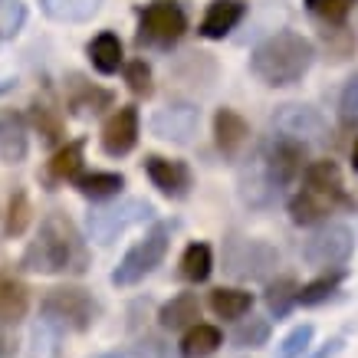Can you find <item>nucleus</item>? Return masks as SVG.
<instances>
[{
	"mask_svg": "<svg viewBox=\"0 0 358 358\" xmlns=\"http://www.w3.org/2000/svg\"><path fill=\"white\" fill-rule=\"evenodd\" d=\"M280 266V253L273 243L257 237H237L230 234L224 240V270L234 280L243 282H266L273 280V273Z\"/></svg>",
	"mask_w": 358,
	"mask_h": 358,
	"instance_id": "obj_3",
	"label": "nucleus"
},
{
	"mask_svg": "<svg viewBox=\"0 0 358 358\" xmlns=\"http://www.w3.org/2000/svg\"><path fill=\"white\" fill-rule=\"evenodd\" d=\"M30 306V289L13 276H0V329L17 326Z\"/></svg>",
	"mask_w": 358,
	"mask_h": 358,
	"instance_id": "obj_22",
	"label": "nucleus"
},
{
	"mask_svg": "<svg viewBox=\"0 0 358 358\" xmlns=\"http://www.w3.org/2000/svg\"><path fill=\"white\" fill-rule=\"evenodd\" d=\"M20 266L30 273H46V276L66 273V270L73 273L86 270V247H83L73 220L66 214H59V210L46 214L36 240H30V247L23 250Z\"/></svg>",
	"mask_w": 358,
	"mask_h": 358,
	"instance_id": "obj_2",
	"label": "nucleus"
},
{
	"mask_svg": "<svg viewBox=\"0 0 358 358\" xmlns=\"http://www.w3.org/2000/svg\"><path fill=\"white\" fill-rule=\"evenodd\" d=\"M336 210L332 201H326L322 194H315V191H299V194L289 197V220L299 224V227H315V224H322L329 220V214Z\"/></svg>",
	"mask_w": 358,
	"mask_h": 358,
	"instance_id": "obj_21",
	"label": "nucleus"
},
{
	"mask_svg": "<svg viewBox=\"0 0 358 358\" xmlns=\"http://www.w3.org/2000/svg\"><path fill=\"white\" fill-rule=\"evenodd\" d=\"M187 30V13L174 0H155L138 17V40L152 46H171L178 43Z\"/></svg>",
	"mask_w": 358,
	"mask_h": 358,
	"instance_id": "obj_9",
	"label": "nucleus"
},
{
	"mask_svg": "<svg viewBox=\"0 0 358 358\" xmlns=\"http://www.w3.org/2000/svg\"><path fill=\"white\" fill-rule=\"evenodd\" d=\"M326 43L332 46V59H348L352 46H355V36L345 27H336V30H326Z\"/></svg>",
	"mask_w": 358,
	"mask_h": 358,
	"instance_id": "obj_39",
	"label": "nucleus"
},
{
	"mask_svg": "<svg viewBox=\"0 0 358 358\" xmlns=\"http://www.w3.org/2000/svg\"><path fill=\"white\" fill-rule=\"evenodd\" d=\"M247 17V0H210L207 13L201 20V36L204 40H224L237 23Z\"/></svg>",
	"mask_w": 358,
	"mask_h": 358,
	"instance_id": "obj_17",
	"label": "nucleus"
},
{
	"mask_svg": "<svg viewBox=\"0 0 358 358\" xmlns=\"http://www.w3.org/2000/svg\"><path fill=\"white\" fill-rule=\"evenodd\" d=\"M27 122L20 112L0 109V162L3 164H20L27 158Z\"/></svg>",
	"mask_w": 358,
	"mask_h": 358,
	"instance_id": "obj_18",
	"label": "nucleus"
},
{
	"mask_svg": "<svg viewBox=\"0 0 358 358\" xmlns=\"http://www.w3.org/2000/svg\"><path fill=\"white\" fill-rule=\"evenodd\" d=\"M342 348H345V338H342V336H336V338H329L326 345L319 348V352H315L313 358H336L338 352H342Z\"/></svg>",
	"mask_w": 358,
	"mask_h": 358,
	"instance_id": "obj_40",
	"label": "nucleus"
},
{
	"mask_svg": "<svg viewBox=\"0 0 358 358\" xmlns=\"http://www.w3.org/2000/svg\"><path fill=\"white\" fill-rule=\"evenodd\" d=\"M86 53H89V59H92V66H96V73H102V76L119 73V66H122V40L112 30H102L99 36H92V43L86 46Z\"/></svg>",
	"mask_w": 358,
	"mask_h": 358,
	"instance_id": "obj_23",
	"label": "nucleus"
},
{
	"mask_svg": "<svg viewBox=\"0 0 358 358\" xmlns=\"http://www.w3.org/2000/svg\"><path fill=\"white\" fill-rule=\"evenodd\" d=\"M214 273V250L207 247L204 240H194L187 243V250L181 253V280L187 282H207Z\"/></svg>",
	"mask_w": 358,
	"mask_h": 358,
	"instance_id": "obj_26",
	"label": "nucleus"
},
{
	"mask_svg": "<svg viewBox=\"0 0 358 358\" xmlns=\"http://www.w3.org/2000/svg\"><path fill=\"white\" fill-rule=\"evenodd\" d=\"M296 293H299V282H296L293 276H276V280H270V286H266L263 303H266L270 315L282 319V315L296 306Z\"/></svg>",
	"mask_w": 358,
	"mask_h": 358,
	"instance_id": "obj_31",
	"label": "nucleus"
},
{
	"mask_svg": "<svg viewBox=\"0 0 358 358\" xmlns=\"http://www.w3.org/2000/svg\"><path fill=\"white\" fill-rule=\"evenodd\" d=\"M315 63V46L296 30H280L266 36L250 53V73L270 89H286L303 83Z\"/></svg>",
	"mask_w": 358,
	"mask_h": 358,
	"instance_id": "obj_1",
	"label": "nucleus"
},
{
	"mask_svg": "<svg viewBox=\"0 0 358 358\" xmlns=\"http://www.w3.org/2000/svg\"><path fill=\"white\" fill-rule=\"evenodd\" d=\"M257 155H260L263 171H266V178H270V185L276 191L289 187L306 168V145L289 138V135H282V131L263 141Z\"/></svg>",
	"mask_w": 358,
	"mask_h": 358,
	"instance_id": "obj_7",
	"label": "nucleus"
},
{
	"mask_svg": "<svg viewBox=\"0 0 358 358\" xmlns=\"http://www.w3.org/2000/svg\"><path fill=\"white\" fill-rule=\"evenodd\" d=\"M92 358H138L135 348H122V352H102V355H92Z\"/></svg>",
	"mask_w": 358,
	"mask_h": 358,
	"instance_id": "obj_41",
	"label": "nucleus"
},
{
	"mask_svg": "<svg viewBox=\"0 0 358 358\" xmlns=\"http://www.w3.org/2000/svg\"><path fill=\"white\" fill-rule=\"evenodd\" d=\"M155 207L141 197H125L119 204H102V207H92L86 214V234L89 240H96L102 247H109L112 240H119L125 230H131L135 224H145L152 220Z\"/></svg>",
	"mask_w": 358,
	"mask_h": 358,
	"instance_id": "obj_5",
	"label": "nucleus"
},
{
	"mask_svg": "<svg viewBox=\"0 0 358 358\" xmlns=\"http://www.w3.org/2000/svg\"><path fill=\"white\" fill-rule=\"evenodd\" d=\"M352 171H358V138H355V145H352Z\"/></svg>",
	"mask_w": 358,
	"mask_h": 358,
	"instance_id": "obj_43",
	"label": "nucleus"
},
{
	"mask_svg": "<svg viewBox=\"0 0 358 358\" xmlns=\"http://www.w3.org/2000/svg\"><path fill=\"white\" fill-rule=\"evenodd\" d=\"M40 313L50 326L56 329H73V332H86L96 322V299L79 289V286H56L43 296Z\"/></svg>",
	"mask_w": 358,
	"mask_h": 358,
	"instance_id": "obj_6",
	"label": "nucleus"
},
{
	"mask_svg": "<svg viewBox=\"0 0 358 358\" xmlns=\"http://www.w3.org/2000/svg\"><path fill=\"white\" fill-rule=\"evenodd\" d=\"M125 83H129V89L135 92V96H152L155 86H152V66L145 63V59H131L129 66H125Z\"/></svg>",
	"mask_w": 358,
	"mask_h": 358,
	"instance_id": "obj_38",
	"label": "nucleus"
},
{
	"mask_svg": "<svg viewBox=\"0 0 358 358\" xmlns=\"http://www.w3.org/2000/svg\"><path fill=\"white\" fill-rule=\"evenodd\" d=\"M214 141L224 158H237L250 141V125L237 109H217L214 112Z\"/></svg>",
	"mask_w": 358,
	"mask_h": 358,
	"instance_id": "obj_16",
	"label": "nucleus"
},
{
	"mask_svg": "<svg viewBox=\"0 0 358 358\" xmlns=\"http://www.w3.org/2000/svg\"><path fill=\"white\" fill-rule=\"evenodd\" d=\"M237 185H240L243 204H250V207H270L273 201H276V194H280V191L270 185V178L263 171L260 155L257 152L243 162V168H240V174H237Z\"/></svg>",
	"mask_w": 358,
	"mask_h": 358,
	"instance_id": "obj_15",
	"label": "nucleus"
},
{
	"mask_svg": "<svg viewBox=\"0 0 358 358\" xmlns=\"http://www.w3.org/2000/svg\"><path fill=\"white\" fill-rule=\"evenodd\" d=\"M313 336H315V329L309 326V322L296 326L293 332L276 345V358H303L306 352H309V345H313Z\"/></svg>",
	"mask_w": 358,
	"mask_h": 358,
	"instance_id": "obj_36",
	"label": "nucleus"
},
{
	"mask_svg": "<svg viewBox=\"0 0 358 358\" xmlns=\"http://www.w3.org/2000/svg\"><path fill=\"white\" fill-rule=\"evenodd\" d=\"M201 129V109L191 102H168L152 115V131L171 145H191Z\"/></svg>",
	"mask_w": 358,
	"mask_h": 358,
	"instance_id": "obj_11",
	"label": "nucleus"
},
{
	"mask_svg": "<svg viewBox=\"0 0 358 358\" xmlns=\"http://www.w3.org/2000/svg\"><path fill=\"white\" fill-rule=\"evenodd\" d=\"M220 345H224V332L217 326L194 322L191 329H185L178 352H181V358H210V355H217Z\"/></svg>",
	"mask_w": 358,
	"mask_h": 358,
	"instance_id": "obj_20",
	"label": "nucleus"
},
{
	"mask_svg": "<svg viewBox=\"0 0 358 358\" xmlns=\"http://www.w3.org/2000/svg\"><path fill=\"white\" fill-rule=\"evenodd\" d=\"M355 250V234L345 224H322L303 243V260L315 270H338Z\"/></svg>",
	"mask_w": 358,
	"mask_h": 358,
	"instance_id": "obj_8",
	"label": "nucleus"
},
{
	"mask_svg": "<svg viewBox=\"0 0 358 358\" xmlns=\"http://www.w3.org/2000/svg\"><path fill=\"white\" fill-rule=\"evenodd\" d=\"M30 119H33V125L40 129V135H43L46 145H56V141L63 138V115H59L56 106L36 99V102H33V109H30Z\"/></svg>",
	"mask_w": 358,
	"mask_h": 358,
	"instance_id": "obj_33",
	"label": "nucleus"
},
{
	"mask_svg": "<svg viewBox=\"0 0 358 358\" xmlns=\"http://www.w3.org/2000/svg\"><path fill=\"white\" fill-rule=\"evenodd\" d=\"M102 7V0H40V10L56 23H86Z\"/></svg>",
	"mask_w": 358,
	"mask_h": 358,
	"instance_id": "obj_25",
	"label": "nucleus"
},
{
	"mask_svg": "<svg viewBox=\"0 0 358 358\" xmlns=\"http://www.w3.org/2000/svg\"><path fill=\"white\" fill-rule=\"evenodd\" d=\"M145 174L152 178V185L171 201H181L191 191V168L185 162H171L162 155H148L145 158Z\"/></svg>",
	"mask_w": 358,
	"mask_h": 358,
	"instance_id": "obj_13",
	"label": "nucleus"
},
{
	"mask_svg": "<svg viewBox=\"0 0 358 358\" xmlns=\"http://www.w3.org/2000/svg\"><path fill=\"white\" fill-rule=\"evenodd\" d=\"M30 224V197L27 191H13L10 204H7V220H3V234L7 237H20Z\"/></svg>",
	"mask_w": 358,
	"mask_h": 358,
	"instance_id": "obj_35",
	"label": "nucleus"
},
{
	"mask_svg": "<svg viewBox=\"0 0 358 358\" xmlns=\"http://www.w3.org/2000/svg\"><path fill=\"white\" fill-rule=\"evenodd\" d=\"M270 319H260V315L250 313V319L243 315V319H237V326H234V332H230V342L237 348H263L266 342H270Z\"/></svg>",
	"mask_w": 358,
	"mask_h": 358,
	"instance_id": "obj_30",
	"label": "nucleus"
},
{
	"mask_svg": "<svg viewBox=\"0 0 358 358\" xmlns=\"http://www.w3.org/2000/svg\"><path fill=\"white\" fill-rule=\"evenodd\" d=\"M303 181H306V191H315V194H322L326 201H332V204H342L348 207L352 201H348L345 194V181H342V168H338L332 158H322V162H313L303 168Z\"/></svg>",
	"mask_w": 358,
	"mask_h": 358,
	"instance_id": "obj_14",
	"label": "nucleus"
},
{
	"mask_svg": "<svg viewBox=\"0 0 358 358\" xmlns=\"http://www.w3.org/2000/svg\"><path fill=\"white\" fill-rule=\"evenodd\" d=\"M201 319V303H197V293H178L171 296L168 303L158 309V322L168 332H185Z\"/></svg>",
	"mask_w": 358,
	"mask_h": 358,
	"instance_id": "obj_19",
	"label": "nucleus"
},
{
	"mask_svg": "<svg viewBox=\"0 0 358 358\" xmlns=\"http://www.w3.org/2000/svg\"><path fill=\"white\" fill-rule=\"evenodd\" d=\"M168 247H171V224H155L119 260V266L112 270V282L115 286H135V282H141L148 273H155L164 263Z\"/></svg>",
	"mask_w": 358,
	"mask_h": 358,
	"instance_id": "obj_4",
	"label": "nucleus"
},
{
	"mask_svg": "<svg viewBox=\"0 0 358 358\" xmlns=\"http://www.w3.org/2000/svg\"><path fill=\"white\" fill-rule=\"evenodd\" d=\"M138 109L135 106H122L109 115V122L102 125V152L109 158H122L138 145Z\"/></svg>",
	"mask_w": 358,
	"mask_h": 358,
	"instance_id": "obj_12",
	"label": "nucleus"
},
{
	"mask_svg": "<svg viewBox=\"0 0 358 358\" xmlns=\"http://www.w3.org/2000/svg\"><path fill=\"white\" fill-rule=\"evenodd\" d=\"M273 125L289 135V138L303 141V145H322L329 138V125L322 119V112L313 109V106H303V102H286L276 109L273 115Z\"/></svg>",
	"mask_w": 358,
	"mask_h": 358,
	"instance_id": "obj_10",
	"label": "nucleus"
},
{
	"mask_svg": "<svg viewBox=\"0 0 358 358\" xmlns=\"http://www.w3.org/2000/svg\"><path fill=\"white\" fill-rule=\"evenodd\" d=\"M73 185H76L79 194L92 197V201H102V197L122 194L125 178L115 174V171H92V174H76V178H73Z\"/></svg>",
	"mask_w": 358,
	"mask_h": 358,
	"instance_id": "obj_28",
	"label": "nucleus"
},
{
	"mask_svg": "<svg viewBox=\"0 0 358 358\" xmlns=\"http://www.w3.org/2000/svg\"><path fill=\"white\" fill-rule=\"evenodd\" d=\"M253 309V296L247 289H237V286H217L210 293V313L220 315V319H243Z\"/></svg>",
	"mask_w": 358,
	"mask_h": 358,
	"instance_id": "obj_27",
	"label": "nucleus"
},
{
	"mask_svg": "<svg viewBox=\"0 0 358 358\" xmlns=\"http://www.w3.org/2000/svg\"><path fill=\"white\" fill-rule=\"evenodd\" d=\"M355 3L358 0H306L309 13H315L329 27H342L348 20V13L355 10Z\"/></svg>",
	"mask_w": 358,
	"mask_h": 358,
	"instance_id": "obj_34",
	"label": "nucleus"
},
{
	"mask_svg": "<svg viewBox=\"0 0 358 358\" xmlns=\"http://www.w3.org/2000/svg\"><path fill=\"white\" fill-rule=\"evenodd\" d=\"M342 276H345V273H342V266H338V270H332V273H326V276H319V280L299 286L296 303H299V306H322V303H329V299L336 296Z\"/></svg>",
	"mask_w": 358,
	"mask_h": 358,
	"instance_id": "obj_32",
	"label": "nucleus"
},
{
	"mask_svg": "<svg viewBox=\"0 0 358 358\" xmlns=\"http://www.w3.org/2000/svg\"><path fill=\"white\" fill-rule=\"evenodd\" d=\"M338 122L345 129H358V76H352L338 96Z\"/></svg>",
	"mask_w": 358,
	"mask_h": 358,
	"instance_id": "obj_37",
	"label": "nucleus"
},
{
	"mask_svg": "<svg viewBox=\"0 0 358 358\" xmlns=\"http://www.w3.org/2000/svg\"><path fill=\"white\" fill-rule=\"evenodd\" d=\"M13 86H17V79H0V96H3V92H10Z\"/></svg>",
	"mask_w": 358,
	"mask_h": 358,
	"instance_id": "obj_42",
	"label": "nucleus"
},
{
	"mask_svg": "<svg viewBox=\"0 0 358 358\" xmlns=\"http://www.w3.org/2000/svg\"><path fill=\"white\" fill-rule=\"evenodd\" d=\"M69 106L76 115H96L106 106H112V92L109 89H96L92 83H86L83 76H69Z\"/></svg>",
	"mask_w": 358,
	"mask_h": 358,
	"instance_id": "obj_24",
	"label": "nucleus"
},
{
	"mask_svg": "<svg viewBox=\"0 0 358 358\" xmlns=\"http://www.w3.org/2000/svg\"><path fill=\"white\" fill-rule=\"evenodd\" d=\"M83 148H86V141L76 138V141H66L63 148L50 158L46 164V174L53 178V181H73L79 171H83Z\"/></svg>",
	"mask_w": 358,
	"mask_h": 358,
	"instance_id": "obj_29",
	"label": "nucleus"
}]
</instances>
